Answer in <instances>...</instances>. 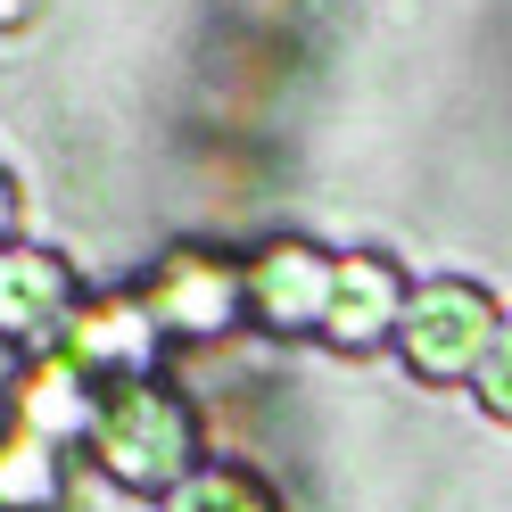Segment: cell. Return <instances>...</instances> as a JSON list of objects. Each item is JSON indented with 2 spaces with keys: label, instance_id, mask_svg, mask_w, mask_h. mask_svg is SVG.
Returning <instances> with one entry per match:
<instances>
[{
  "label": "cell",
  "instance_id": "1",
  "mask_svg": "<svg viewBox=\"0 0 512 512\" xmlns=\"http://www.w3.org/2000/svg\"><path fill=\"white\" fill-rule=\"evenodd\" d=\"M83 463L108 479L116 496L133 504H166L190 471L207 463V405L174 389V372L157 380H116L100 389V413H91Z\"/></svg>",
  "mask_w": 512,
  "mask_h": 512
},
{
  "label": "cell",
  "instance_id": "2",
  "mask_svg": "<svg viewBox=\"0 0 512 512\" xmlns=\"http://www.w3.org/2000/svg\"><path fill=\"white\" fill-rule=\"evenodd\" d=\"M496 331H504L496 281H479V273H430V281H413L389 356H397L405 380H422V389H471V372L496 347Z\"/></svg>",
  "mask_w": 512,
  "mask_h": 512
},
{
  "label": "cell",
  "instance_id": "3",
  "mask_svg": "<svg viewBox=\"0 0 512 512\" xmlns=\"http://www.w3.org/2000/svg\"><path fill=\"white\" fill-rule=\"evenodd\" d=\"M133 290L157 314L166 347H223L232 331H248V265L223 240H174V248H157Z\"/></svg>",
  "mask_w": 512,
  "mask_h": 512
},
{
  "label": "cell",
  "instance_id": "4",
  "mask_svg": "<svg viewBox=\"0 0 512 512\" xmlns=\"http://www.w3.org/2000/svg\"><path fill=\"white\" fill-rule=\"evenodd\" d=\"M248 331L290 347V339H323L331 323V290H339V248L314 232H265L248 256Z\"/></svg>",
  "mask_w": 512,
  "mask_h": 512
},
{
  "label": "cell",
  "instance_id": "5",
  "mask_svg": "<svg viewBox=\"0 0 512 512\" xmlns=\"http://www.w3.org/2000/svg\"><path fill=\"white\" fill-rule=\"evenodd\" d=\"M83 273L67 248L50 240H17L0 248V356L9 364H34V356H58L83 314Z\"/></svg>",
  "mask_w": 512,
  "mask_h": 512
},
{
  "label": "cell",
  "instance_id": "6",
  "mask_svg": "<svg viewBox=\"0 0 512 512\" xmlns=\"http://www.w3.org/2000/svg\"><path fill=\"white\" fill-rule=\"evenodd\" d=\"M83 380H100V389H116V380H157L166 372V331H157V314L141 306V290L124 281V290H91L83 314H75V331L67 347H58Z\"/></svg>",
  "mask_w": 512,
  "mask_h": 512
},
{
  "label": "cell",
  "instance_id": "7",
  "mask_svg": "<svg viewBox=\"0 0 512 512\" xmlns=\"http://www.w3.org/2000/svg\"><path fill=\"white\" fill-rule=\"evenodd\" d=\"M405 298H413V273L397 265L389 248H339V290H331L323 347H331V356H372V347H397Z\"/></svg>",
  "mask_w": 512,
  "mask_h": 512
},
{
  "label": "cell",
  "instance_id": "8",
  "mask_svg": "<svg viewBox=\"0 0 512 512\" xmlns=\"http://www.w3.org/2000/svg\"><path fill=\"white\" fill-rule=\"evenodd\" d=\"M0 413L25 430H42L58 446H83L91 438V413H100V380H83L67 356H34V364H9L0 380Z\"/></svg>",
  "mask_w": 512,
  "mask_h": 512
},
{
  "label": "cell",
  "instance_id": "9",
  "mask_svg": "<svg viewBox=\"0 0 512 512\" xmlns=\"http://www.w3.org/2000/svg\"><path fill=\"white\" fill-rule=\"evenodd\" d=\"M75 504V446L0 413V512H67Z\"/></svg>",
  "mask_w": 512,
  "mask_h": 512
},
{
  "label": "cell",
  "instance_id": "10",
  "mask_svg": "<svg viewBox=\"0 0 512 512\" xmlns=\"http://www.w3.org/2000/svg\"><path fill=\"white\" fill-rule=\"evenodd\" d=\"M157 512H290V496L273 488V471H256L240 455H207Z\"/></svg>",
  "mask_w": 512,
  "mask_h": 512
},
{
  "label": "cell",
  "instance_id": "11",
  "mask_svg": "<svg viewBox=\"0 0 512 512\" xmlns=\"http://www.w3.org/2000/svg\"><path fill=\"white\" fill-rule=\"evenodd\" d=\"M471 405L488 413L496 430H512V314H504L496 347H488V356H479V372H471Z\"/></svg>",
  "mask_w": 512,
  "mask_h": 512
},
{
  "label": "cell",
  "instance_id": "12",
  "mask_svg": "<svg viewBox=\"0 0 512 512\" xmlns=\"http://www.w3.org/2000/svg\"><path fill=\"white\" fill-rule=\"evenodd\" d=\"M17 215H25V190H17L9 166H0V248H17Z\"/></svg>",
  "mask_w": 512,
  "mask_h": 512
},
{
  "label": "cell",
  "instance_id": "13",
  "mask_svg": "<svg viewBox=\"0 0 512 512\" xmlns=\"http://www.w3.org/2000/svg\"><path fill=\"white\" fill-rule=\"evenodd\" d=\"M25 17H34V0H0V34H17Z\"/></svg>",
  "mask_w": 512,
  "mask_h": 512
}]
</instances>
